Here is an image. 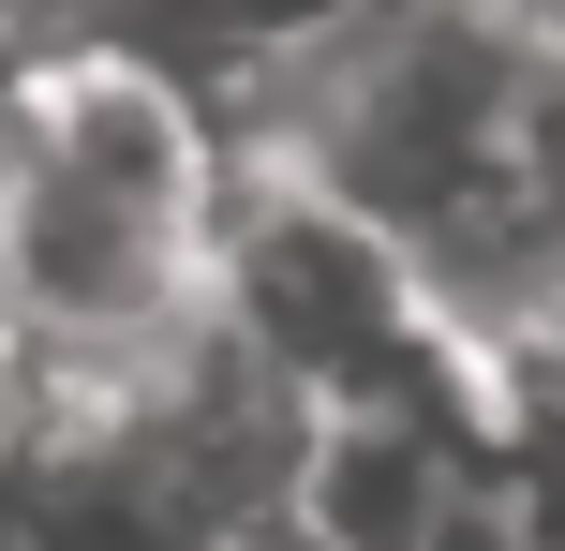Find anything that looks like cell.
Listing matches in <instances>:
<instances>
[{"mask_svg": "<svg viewBox=\"0 0 565 551\" xmlns=\"http://www.w3.org/2000/svg\"><path fill=\"white\" fill-rule=\"evenodd\" d=\"M224 135L135 45H45L0 75V343L30 373H149L209 314Z\"/></svg>", "mask_w": 565, "mask_h": 551, "instance_id": "cell-1", "label": "cell"}]
</instances>
